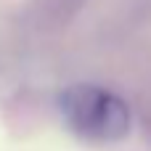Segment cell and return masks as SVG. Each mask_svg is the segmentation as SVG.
Here are the masks:
<instances>
[{"mask_svg": "<svg viewBox=\"0 0 151 151\" xmlns=\"http://www.w3.org/2000/svg\"><path fill=\"white\" fill-rule=\"evenodd\" d=\"M58 114L77 138L90 143H117L133 125L127 101L93 82L64 88L58 96Z\"/></svg>", "mask_w": 151, "mask_h": 151, "instance_id": "cell-1", "label": "cell"}]
</instances>
